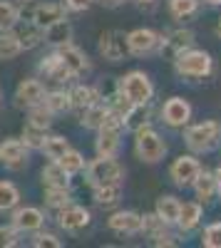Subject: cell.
<instances>
[{
    "mask_svg": "<svg viewBox=\"0 0 221 248\" xmlns=\"http://www.w3.org/2000/svg\"><path fill=\"white\" fill-rule=\"evenodd\" d=\"M43 105H45L52 114H65V112H70V109H72L70 92H65V90H52V92H45Z\"/></svg>",
    "mask_w": 221,
    "mask_h": 248,
    "instance_id": "cell-28",
    "label": "cell"
},
{
    "mask_svg": "<svg viewBox=\"0 0 221 248\" xmlns=\"http://www.w3.org/2000/svg\"><path fill=\"white\" fill-rule=\"evenodd\" d=\"M17 246V231L13 226H0V248H13Z\"/></svg>",
    "mask_w": 221,
    "mask_h": 248,
    "instance_id": "cell-42",
    "label": "cell"
},
{
    "mask_svg": "<svg viewBox=\"0 0 221 248\" xmlns=\"http://www.w3.org/2000/svg\"><path fill=\"white\" fill-rule=\"evenodd\" d=\"M43 99H45V85L35 77L23 79L15 90V107L17 109H30V107L40 105Z\"/></svg>",
    "mask_w": 221,
    "mask_h": 248,
    "instance_id": "cell-13",
    "label": "cell"
},
{
    "mask_svg": "<svg viewBox=\"0 0 221 248\" xmlns=\"http://www.w3.org/2000/svg\"><path fill=\"white\" fill-rule=\"evenodd\" d=\"M57 164H60V167H63L70 176H75V174H79V171L85 169V156L79 154L77 149H72V147H70L63 156L57 159Z\"/></svg>",
    "mask_w": 221,
    "mask_h": 248,
    "instance_id": "cell-34",
    "label": "cell"
},
{
    "mask_svg": "<svg viewBox=\"0 0 221 248\" xmlns=\"http://www.w3.org/2000/svg\"><path fill=\"white\" fill-rule=\"evenodd\" d=\"M0 99H3V97H0Z\"/></svg>",
    "mask_w": 221,
    "mask_h": 248,
    "instance_id": "cell-50",
    "label": "cell"
},
{
    "mask_svg": "<svg viewBox=\"0 0 221 248\" xmlns=\"http://www.w3.org/2000/svg\"><path fill=\"white\" fill-rule=\"evenodd\" d=\"M202 243L206 248H221V221L206 226L204 233H202Z\"/></svg>",
    "mask_w": 221,
    "mask_h": 248,
    "instance_id": "cell-40",
    "label": "cell"
},
{
    "mask_svg": "<svg viewBox=\"0 0 221 248\" xmlns=\"http://www.w3.org/2000/svg\"><path fill=\"white\" fill-rule=\"evenodd\" d=\"M95 0H65V10H72V13H85Z\"/></svg>",
    "mask_w": 221,
    "mask_h": 248,
    "instance_id": "cell-43",
    "label": "cell"
},
{
    "mask_svg": "<svg viewBox=\"0 0 221 248\" xmlns=\"http://www.w3.org/2000/svg\"><path fill=\"white\" fill-rule=\"evenodd\" d=\"M214 176H216V189H219V191H216V194H219V196H221V167H219V169H216V174H214Z\"/></svg>",
    "mask_w": 221,
    "mask_h": 248,
    "instance_id": "cell-45",
    "label": "cell"
},
{
    "mask_svg": "<svg viewBox=\"0 0 221 248\" xmlns=\"http://www.w3.org/2000/svg\"><path fill=\"white\" fill-rule=\"evenodd\" d=\"M70 102H72V109L82 112V109L97 105V102H102V94H99V90L92 87V85H75L70 90Z\"/></svg>",
    "mask_w": 221,
    "mask_h": 248,
    "instance_id": "cell-20",
    "label": "cell"
},
{
    "mask_svg": "<svg viewBox=\"0 0 221 248\" xmlns=\"http://www.w3.org/2000/svg\"><path fill=\"white\" fill-rule=\"evenodd\" d=\"M206 5H211V8H216V5H221V0H204Z\"/></svg>",
    "mask_w": 221,
    "mask_h": 248,
    "instance_id": "cell-47",
    "label": "cell"
},
{
    "mask_svg": "<svg viewBox=\"0 0 221 248\" xmlns=\"http://www.w3.org/2000/svg\"><path fill=\"white\" fill-rule=\"evenodd\" d=\"M202 216H204L202 203H199V201H187V203H182V209H179L176 226H179V229H182V231L187 233V231L196 229L199 221H202Z\"/></svg>",
    "mask_w": 221,
    "mask_h": 248,
    "instance_id": "cell-22",
    "label": "cell"
},
{
    "mask_svg": "<svg viewBox=\"0 0 221 248\" xmlns=\"http://www.w3.org/2000/svg\"><path fill=\"white\" fill-rule=\"evenodd\" d=\"M70 40H72V28H70L67 20H60V23H55V25H50V28L43 30V43H47L52 47L67 45Z\"/></svg>",
    "mask_w": 221,
    "mask_h": 248,
    "instance_id": "cell-24",
    "label": "cell"
},
{
    "mask_svg": "<svg viewBox=\"0 0 221 248\" xmlns=\"http://www.w3.org/2000/svg\"><path fill=\"white\" fill-rule=\"evenodd\" d=\"M184 141H187V147L194 154H206V152L219 147V141H221V124L214 122V119L191 124V127L184 129Z\"/></svg>",
    "mask_w": 221,
    "mask_h": 248,
    "instance_id": "cell-4",
    "label": "cell"
},
{
    "mask_svg": "<svg viewBox=\"0 0 221 248\" xmlns=\"http://www.w3.org/2000/svg\"><path fill=\"white\" fill-rule=\"evenodd\" d=\"M20 20V10L8 3V0H0V32L3 30H13Z\"/></svg>",
    "mask_w": 221,
    "mask_h": 248,
    "instance_id": "cell-39",
    "label": "cell"
},
{
    "mask_svg": "<svg viewBox=\"0 0 221 248\" xmlns=\"http://www.w3.org/2000/svg\"><path fill=\"white\" fill-rule=\"evenodd\" d=\"M87 169V184L92 186H107V184H122L125 169L114 156H97L95 161L85 164Z\"/></svg>",
    "mask_w": 221,
    "mask_h": 248,
    "instance_id": "cell-6",
    "label": "cell"
},
{
    "mask_svg": "<svg viewBox=\"0 0 221 248\" xmlns=\"http://www.w3.org/2000/svg\"><path fill=\"white\" fill-rule=\"evenodd\" d=\"M194 45V32L191 30H184V28H179V30H172L162 37V45H159V52L167 55L169 60H176L179 55H182L184 50H189Z\"/></svg>",
    "mask_w": 221,
    "mask_h": 248,
    "instance_id": "cell-14",
    "label": "cell"
},
{
    "mask_svg": "<svg viewBox=\"0 0 221 248\" xmlns=\"http://www.w3.org/2000/svg\"><path fill=\"white\" fill-rule=\"evenodd\" d=\"M194 194H196V199L199 201H204V203H209V201H214V196H216V176L214 174H209V171H199V176L194 179Z\"/></svg>",
    "mask_w": 221,
    "mask_h": 248,
    "instance_id": "cell-25",
    "label": "cell"
},
{
    "mask_svg": "<svg viewBox=\"0 0 221 248\" xmlns=\"http://www.w3.org/2000/svg\"><path fill=\"white\" fill-rule=\"evenodd\" d=\"M70 149V141L65 137H60V134H52V137H45L43 141V147H40V152H43L50 161H57L60 156H63L65 152Z\"/></svg>",
    "mask_w": 221,
    "mask_h": 248,
    "instance_id": "cell-32",
    "label": "cell"
},
{
    "mask_svg": "<svg viewBox=\"0 0 221 248\" xmlns=\"http://www.w3.org/2000/svg\"><path fill=\"white\" fill-rule=\"evenodd\" d=\"M216 35L221 37V20H219V25H216Z\"/></svg>",
    "mask_w": 221,
    "mask_h": 248,
    "instance_id": "cell-48",
    "label": "cell"
},
{
    "mask_svg": "<svg viewBox=\"0 0 221 248\" xmlns=\"http://www.w3.org/2000/svg\"><path fill=\"white\" fill-rule=\"evenodd\" d=\"M0 164L10 171H20L28 167V147L23 144V139L0 141Z\"/></svg>",
    "mask_w": 221,
    "mask_h": 248,
    "instance_id": "cell-9",
    "label": "cell"
},
{
    "mask_svg": "<svg viewBox=\"0 0 221 248\" xmlns=\"http://www.w3.org/2000/svg\"><path fill=\"white\" fill-rule=\"evenodd\" d=\"M134 154L144 164H157L167 154V141L159 137V132H154L147 124V127L134 132Z\"/></svg>",
    "mask_w": 221,
    "mask_h": 248,
    "instance_id": "cell-5",
    "label": "cell"
},
{
    "mask_svg": "<svg viewBox=\"0 0 221 248\" xmlns=\"http://www.w3.org/2000/svg\"><path fill=\"white\" fill-rule=\"evenodd\" d=\"M97 50L107 62H122L125 55H129V50H127V32H122V30H105L102 35H99Z\"/></svg>",
    "mask_w": 221,
    "mask_h": 248,
    "instance_id": "cell-7",
    "label": "cell"
},
{
    "mask_svg": "<svg viewBox=\"0 0 221 248\" xmlns=\"http://www.w3.org/2000/svg\"><path fill=\"white\" fill-rule=\"evenodd\" d=\"M32 246H37V248H63V241H60L55 233H43V231H35Z\"/></svg>",
    "mask_w": 221,
    "mask_h": 248,
    "instance_id": "cell-41",
    "label": "cell"
},
{
    "mask_svg": "<svg viewBox=\"0 0 221 248\" xmlns=\"http://www.w3.org/2000/svg\"><path fill=\"white\" fill-rule=\"evenodd\" d=\"M179 209H182V201H179L176 196H159L157 206H154V214L162 218L167 226H176Z\"/></svg>",
    "mask_w": 221,
    "mask_h": 248,
    "instance_id": "cell-23",
    "label": "cell"
},
{
    "mask_svg": "<svg viewBox=\"0 0 221 248\" xmlns=\"http://www.w3.org/2000/svg\"><path fill=\"white\" fill-rule=\"evenodd\" d=\"M17 203H20V189L13 181L0 179V214L13 211Z\"/></svg>",
    "mask_w": 221,
    "mask_h": 248,
    "instance_id": "cell-31",
    "label": "cell"
},
{
    "mask_svg": "<svg viewBox=\"0 0 221 248\" xmlns=\"http://www.w3.org/2000/svg\"><path fill=\"white\" fill-rule=\"evenodd\" d=\"M37 72L43 75L47 82H55V85H65V82H72L75 77L70 75V70L65 67V62L60 60L57 50L45 55L43 60H40V65H37Z\"/></svg>",
    "mask_w": 221,
    "mask_h": 248,
    "instance_id": "cell-15",
    "label": "cell"
},
{
    "mask_svg": "<svg viewBox=\"0 0 221 248\" xmlns=\"http://www.w3.org/2000/svg\"><path fill=\"white\" fill-rule=\"evenodd\" d=\"M97 206H114L122 199V184H107V186H95L92 194Z\"/></svg>",
    "mask_w": 221,
    "mask_h": 248,
    "instance_id": "cell-29",
    "label": "cell"
},
{
    "mask_svg": "<svg viewBox=\"0 0 221 248\" xmlns=\"http://www.w3.org/2000/svg\"><path fill=\"white\" fill-rule=\"evenodd\" d=\"M45 203L50 209L60 211L70 203V189H60V186H45Z\"/></svg>",
    "mask_w": 221,
    "mask_h": 248,
    "instance_id": "cell-35",
    "label": "cell"
},
{
    "mask_svg": "<svg viewBox=\"0 0 221 248\" xmlns=\"http://www.w3.org/2000/svg\"><path fill=\"white\" fill-rule=\"evenodd\" d=\"M107 226L117 236H134L142 231V216L137 211H114L107 218Z\"/></svg>",
    "mask_w": 221,
    "mask_h": 248,
    "instance_id": "cell-19",
    "label": "cell"
},
{
    "mask_svg": "<svg viewBox=\"0 0 221 248\" xmlns=\"http://www.w3.org/2000/svg\"><path fill=\"white\" fill-rule=\"evenodd\" d=\"M52 117L55 114L43 105V102L28 109V124H35V127H43V129H50L52 127Z\"/></svg>",
    "mask_w": 221,
    "mask_h": 248,
    "instance_id": "cell-36",
    "label": "cell"
},
{
    "mask_svg": "<svg viewBox=\"0 0 221 248\" xmlns=\"http://www.w3.org/2000/svg\"><path fill=\"white\" fill-rule=\"evenodd\" d=\"M15 32H17V37H20V45H23V50H32V47H37L40 43H43V30H40L35 23L25 25L23 30H15Z\"/></svg>",
    "mask_w": 221,
    "mask_h": 248,
    "instance_id": "cell-37",
    "label": "cell"
},
{
    "mask_svg": "<svg viewBox=\"0 0 221 248\" xmlns=\"http://www.w3.org/2000/svg\"><path fill=\"white\" fill-rule=\"evenodd\" d=\"M134 3H139V5H154L157 0H134Z\"/></svg>",
    "mask_w": 221,
    "mask_h": 248,
    "instance_id": "cell-46",
    "label": "cell"
},
{
    "mask_svg": "<svg viewBox=\"0 0 221 248\" xmlns=\"http://www.w3.org/2000/svg\"><path fill=\"white\" fill-rule=\"evenodd\" d=\"M40 176H43V186H60V189H70V174L60 167L57 161H50Z\"/></svg>",
    "mask_w": 221,
    "mask_h": 248,
    "instance_id": "cell-27",
    "label": "cell"
},
{
    "mask_svg": "<svg viewBox=\"0 0 221 248\" xmlns=\"http://www.w3.org/2000/svg\"><path fill=\"white\" fill-rule=\"evenodd\" d=\"M174 70H176V75L182 79L196 82V79H204V77H209L214 72V60L204 50H191L189 47V50H184L174 60Z\"/></svg>",
    "mask_w": 221,
    "mask_h": 248,
    "instance_id": "cell-3",
    "label": "cell"
},
{
    "mask_svg": "<svg viewBox=\"0 0 221 248\" xmlns=\"http://www.w3.org/2000/svg\"><path fill=\"white\" fill-rule=\"evenodd\" d=\"M149 117H152L149 102H147V105H132V107L122 114V124H125L127 132H137V129L147 127V124H149Z\"/></svg>",
    "mask_w": 221,
    "mask_h": 248,
    "instance_id": "cell-21",
    "label": "cell"
},
{
    "mask_svg": "<svg viewBox=\"0 0 221 248\" xmlns=\"http://www.w3.org/2000/svg\"><path fill=\"white\" fill-rule=\"evenodd\" d=\"M191 119V105L184 99V97H169L162 107V122L172 129H179V127H187Z\"/></svg>",
    "mask_w": 221,
    "mask_h": 248,
    "instance_id": "cell-10",
    "label": "cell"
},
{
    "mask_svg": "<svg viewBox=\"0 0 221 248\" xmlns=\"http://www.w3.org/2000/svg\"><path fill=\"white\" fill-rule=\"evenodd\" d=\"M57 50V55H60V60L65 62V67L70 70V75L72 77H79V75H85V72H90V57L79 50V47H75L72 43H67V45H60V47H55Z\"/></svg>",
    "mask_w": 221,
    "mask_h": 248,
    "instance_id": "cell-18",
    "label": "cell"
},
{
    "mask_svg": "<svg viewBox=\"0 0 221 248\" xmlns=\"http://www.w3.org/2000/svg\"><path fill=\"white\" fill-rule=\"evenodd\" d=\"M107 112H110V107L102 105V102H97V105L82 109V119H79V124H82L85 129H95V132H97V129H99V124L105 122Z\"/></svg>",
    "mask_w": 221,
    "mask_h": 248,
    "instance_id": "cell-30",
    "label": "cell"
},
{
    "mask_svg": "<svg viewBox=\"0 0 221 248\" xmlns=\"http://www.w3.org/2000/svg\"><path fill=\"white\" fill-rule=\"evenodd\" d=\"M57 221H60V226H63L65 231H70V233H79L82 229H87V226H90L92 216H90V211L85 209V206L67 203L65 209H60V211H57Z\"/></svg>",
    "mask_w": 221,
    "mask_h": 248,
    "instance_id": "cell-16",
    "label": "cell"
},
{
    "mask_svg": "<svg viewBox=\"0 0 221 248\" xmlns=\"http://www.w3.org/2000/svg\"><path fill=\"white\" fill-rule=\"evenodd\" d=\"M159 45H162V35L149 30V28H137V30L127 32V50L134 57L152 55L159 50Z\"/></svg>",
    "mask_w": 221,
    "mask_h": 248,
    "instance_id": "cell-8",
    "label": "cell"
},
{
    "mask_svg": "<svg viewBox=\"0 0 221 248\" xmlns=\"http://www.w3.org/2000/svg\"><path fill=\"white\" fill-rule=\"evenodd\" d=\"M102 5H107V8H117V5H125L127 0H99Z\"/></svg>",
    "mask_w": 221,
    "mask_h": 248,
    "instance_id": "cell-44",
    "label": "cell"
},
{
    "mask_svg": "<svg viewBox=\"0 0 221 248\" xmlns=\"http://www.w3.org/2000/svg\"><path fill=\"white\" fill-rule=\"evenodd\" d=\"M45 137H47V129H43V127H35V124H25V129H23V144L28 149H40L43 147V141H45Z\"/></svg>",
    "mask_w": 221,
    "mask_h": 248,
    "instance_id": "cell-38",
    "label": "cell"
},
{
    "mask_svg": "<svg viewBox=\"0 0 221 248\" xmlns=\"http://www.w3.org/2000/svg\"><path fill=\"white\" fill-rule=\"evenodd\" d=\"M122 132H125L122 114L110 109L105 122L99 124V129H97V139H95L97 156H117L119 147H122Z\"/></svg>",
    "mask_w": 221,
    "mask_h": 248,
    "instance_id": "cell-1",
    "label": "cell"
},
{
    "mask_svg": "<svg viewBox=\"0 0 221 248\" xmlns=\"http://www.w3.org/2000/svg\"><path fill=\"white\" fill-rule=\"evenodd\" d=\"M45 226V214L37 206H15L13 211V229L17 233H35Z\"/></svg>",
    "mask_w": 221,
    "mask_h": 248,
    "instance_id": "cell-12",
    "label": "cell"
},
{
    "mask_svg": "<svg viewBox=\"0 0 221 248\" xmlns=\"http://www.w3.org/2000/svg\"><path fill=\"white\" fill-rule=\"evenodd\" d=\"M20 52H23V45H20V37H17L15 28L0 32V62L15 60Z\"/></svg>",
    "mask_w": 221,
    "mask_h": 248,
    "instance_id": "cell-26",
    "label": "cell"
},
{
    "mask_svg": "<svg viewBox=\"0 0 221 248\" xmlns=\"http://www.w3.org/2000/svg\"><path fill=\"white\" fill-rule=\"evenodd\" d=\"M23 3H30V0H23Z\"/></svg>",
    "mask_w": 221,
    "mask_h": 248,
    "instance_id": "cell-49",
    "label": "cell"
},
{
    "mask_svg": "<svg viewBox=\"0 0 221 248\" xmlns=\"http://www.w3.org/2000/svg\"><path fill=\"white\" fill-rule=\"evenodd\" d=\"M117 92L122 94L129 105H147L154 97V85L147 72L142 70H132L117 79Z\"/></svg>",
    "mask_w": 221,
    "mask_h": 248,
    "instance_id": "cell-2",
    "label": "cell"
},
{
    "mask_svg": "<svg viewBox=\"0 0 221 248\" xmlns=\"http://www.w3.org/2000/svg\"><path fill=\"white\" fill-rule=\"evenodd\" d=\"M167 8H169V15H172L174 20H187V17L196 15L199 0H169Z\"/></svg>",
    "mask_w": 221,
    "mask_h": 248,
    "instance_id": "cell-33",
    "label": "cell"
},
{
    "mask_svg": "<svg viewBox=\"0 0 221 248\" xmlns=\"http://www.w3.org/2000/svg\"><path fill=\"white\" fill-rule=\"evenodd\" d=\"M199 171H202V164H199V159L191 156V154L176 156L174 164L169 167V176L176 186H191L194 179L199 176Z\"/></svg>",
    "mask_w": 221,
    "mask_h": 248,
    "instance_id": "cell-11",
    "label": "cell"
},
{
    "mask_svg": "<svg viewBox=\"0 0 221 248\" xmlns=\"http://www.w3.org/2000/svg\"><path fill=\"white\" fill-rule=\"evenodd\" d=\"M60 20H65V5L63 3H52V0H45V3L32 5V17L30 23H35L40 30H45Z\"/></svg>",
    "mask_w": 221,
    "mask_h": 248,
    "instance_id": "cell-17",
    "label": "cell"
}]
</instances>
